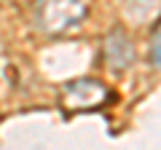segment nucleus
Returning a JSON list of instances; mask_svg holds the SVG:
<instances>
[{
	"label": "nucleus",
	"instance_id": "obj_5",
	"mask_svg": "<svg viewBox=\"0 0 161 150\" xmlns=\"http://www.w3.org/2000/svg\"><path fill=\"white\" fill-rule=\"evenodd\" d=\"M150 62H153L156 67H161V24L156 27L153 40H150Z\"/></svg>",
	"mask_w": 161,
	"mask_h": 150
},
{
	"label": "nucleus",
	"instance_id": "obj_4",
	"mask_svg": "<svg viewBox=\"0 0 161 150\" xmlns=\"http://www.w3.org/2000/svg\"><path fill=\"white\" fill-rule=\"evenodd\" d=\"M156 13H161V0H153V3H148V0H129L126 3V16L137 24L150 22Z\"/></svg>",
	"mask_w": 161,
	"mask_h": 150
},
{
	"label": "nucleus",
	"instance_id": "obj_2",
	"mask_svg": "<svg viewBox=\"0 0 161 150\" xmlns=\"http://www.w3.org/2000/svg\"><path fill=\"white\" fill-rule=\"evenodd\" d=\"M64 97H67L70 107L75 110H89L97 107L108 99V88L99 81H92V78H83V81H73L64 86Z\"/></svg>",
	"mask_w": 161,
	"mask_h": 150
},
{
	"label": "nucleus",
	"instance_id": "obj_1",
	"mask_svg": "<svg viewBox=\"0 0 161 150\" xmlns=\"http://www.w3.org/2000/svg\"><path fill=\"white\" fill-rule=\"evenodd\" d=\"M86 16V0H38L35 22L46 32H64Z\"/></svg>",
	"mask_w": 161,
	"mask_h": 150
},
{
	"label": "nucleus",
	"instance_id": "obj_3",
	"mask_svg": "<svg viewBox=\"0 0 161 150\" xmlns=\"http://www.w3.org/2000/svg\"><path fill=\"white\" fill-rule=\"evenodd\" d=\"M134 59V48L129 43V38L121 29H113L108 35V40H105V62L113 72H124V70L132 64Z\"/></svg>",
	"mask_w": 161,
	"mask_h": 150
}]
</instances>
